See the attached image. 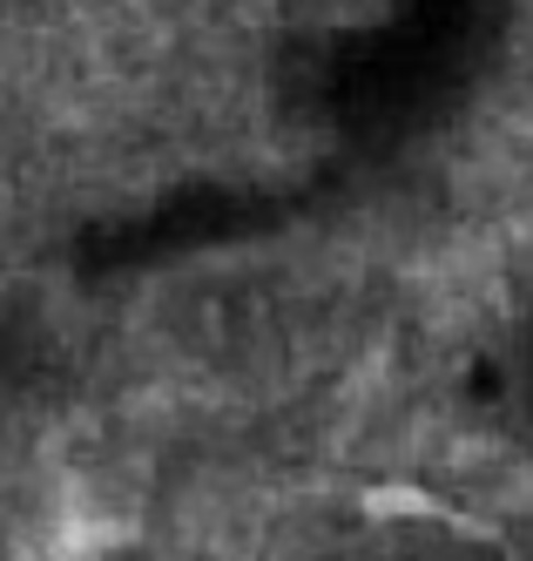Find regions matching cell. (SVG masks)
<instances>
[{
    "label": "cell",
    "instance_id": "obj_1",
    "mask_svg": "<svg viewBox=\"0 0 533 561\" xmlns=\"http://www.w3.org/2000/svg\"><path fill=\"white\" fill-rule=\"evenodd\" d=\"M364 507L372 514H405V520H439L445 507L432 501V494H419V488H372L364 494Z\"/></svg>",
    "mask_w": 533,
    "mask_h": 561
}]
</instances>
